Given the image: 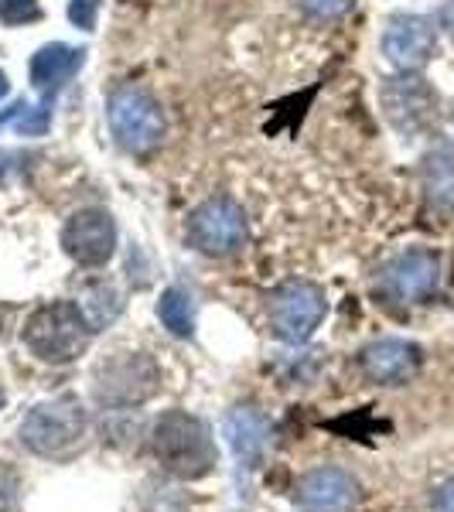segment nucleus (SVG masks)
<instances>
[{
  "label": "nucleus",
  "mask_w": 454,
  "mask_h": 512,
  "mask_svg": "<svg viewBox=\"0 0 454 512\" xmlns=\"http://www.w3.org/2000/svg\"><path fill=\"white\" fill-rule=\"evenodd\" d=\"M21 338L38 362L65 366V362H76L89 349L93 328H89V321L76 301H52L41 304L38 311H31V318L24 321Z\"/></svg>",
  "instance_id": "2"
},
{
  "label": "nucleus",
  "mask_w": 454,
  "mask_h": 512,
  "mask_svg": "<svg viewBox=\"0 0 454 512\" xmlns=\"http://www.w3.org/2000/svg\"><path fill=\"white\" fill-rule=\"evenodd\" d=\"M188 243L205 256H229L243 246L246 239V216L243 205L229 195L205 198L202 205L188 216L185 226Z\"/></svg>",
  "instance_id": "7"
},
{
  "label": "nucleus",
  "mask_w": 454,
  "mask_h": 512,
  "mask_svg": "<svg viewBox=\"0 0 454 512\" xmlns=\"http://www.w3.org/2000/svg\"><path fill=\"white\" fill-rule=\"evenodd\" d=\"M0 18L7 24L35 21L38 18V0H0Z\"/></svg>",
  "instance_id": "20"
},
{
  "label": "nucleus",
  "mask_w": 454,
  "mask_h": 512,
  "mask_svg": "<svg viewBox=\"0 0 454 512\" xmlns=\"http://www.w3.org/2000/svg\"><path fill=\"white\" fill-rule=\"evenodd\" d=\"M383 110L400 134H420L434 123L437 96L420 76H396L383 82Z\"/></svg>",
  "instance_id": "10"
},
{
  "label": "nucleus",
  "mask_w": 454,
  "mask_h": 512,
  "mask_svg": "<svg viewBox=\"0 0 454 512\" xmlns=\"http://www.w3.org/2000/svg\"><path fill=\"white\" fill-rule=\"evenodd\" d=\"M79 311L86 315L89 321V328L93 332H99L103 325H110L113 318L120 315V308H123V301H120V294L113 291L110 284H89L86 291L79 294Z\"/></svg>",
  "instance_id": "18"
},
{
  "label": "nucleus",
  "mask_w": 454,
  "mask_h": 512,
  "mask_svg": "<svg viewBox=\"0 0 454 512\" xmlns=\"http://www.w3.org/2000/svg\"><path fill=\"white\" fill-rule=\"evenodd\" d=\"M161 390V369L144 352H120L99 362L96 369V400L113 410H130L147 403Z\"/></svg>",
  "instance_id": "4"
},
{
  "label": "nucleus",
  "mask_w": 454,
  "mask_h": 512,
  "mask_svg": "<svg viewBox=\"0 0 454 512\" xmlns=\"http://www.w3.org/2000/svg\"><path fill=\"white\" fill-rule=\"evenodd\" d=\"M106 117L117 144L130 154H147L164 137V113L158 99L137 86H123L106 103Z\"/></svg>",
  "instance_id": "6"
},
{
  "label": "nucleus",
  "mask_w": 454,
  "mask_h": 512,
  "mask_svg": "<svg viewBox=\"0 0 454 512\" xmlns=\"http://www.w3.org/2000/svg\"><path fill=\"white\" fill-rule=\"evenodd\" d=\"M356 502H359L356 475L335 465L308 472L294 489V506L301 512H352Z\"/></svg>",
  "instance_id": "11"
},
{
  "label": "nucleus",
  "mask_w": 454,
  "mask_h": 512,
  "mask_svg": "<svg viewBox=\"0 0 454 512\" xmlns=\"http://www.w3.org/2000/svg\"><path fill=\"white\" fill-rule=\"evenodd\" d=\"M158 318L161 325L168 328L175 338H192L195 335V308H192V297L181 287H168L158 301Z\"/></svg>",
  "instance_id": "17"
},
{
  "label": "nucleus",
  "mask_w": 454,
  "mask_h": 512,
  "mask_svg": "<svg viewBox=\"0 0 454 512\" xmlns=\"http://www.w3.org/2000/svg\"><path fill=\"white\" fill-rule=\"evenodd\" d=\"M21 110H24V106L18 103V106H11V110H4V113H0V127H4V123H7V120H14V117H18V113H21Z\"/></svg>",
  "instance_id": "24"
},
{
  "label": "nucleus",
  "mask_w": 454,
  "mask_h": 512,
  "mask_svg": "<svg viewBox=\"0 0 454 512\" xmlns=\"http://www.w3.org/2000/svg\"><path fill=\"white\" fill-rule=\"evenodd\" d=\"M359 369L369 383L400 386L420 369V349L407 338H379L359 352Z\"/></svg>",
  "instance_id": "13"
},
{
  "label": "nucleus",
  "mask_w": 454,
  "mask_h": 512,
  "mask_svg": "<svg viewBox=\"0 0 454 512\" xmlns=\"http://www.w3.org/2000/svg\"><path fill=\"white\" fill-rule=\"evenodd\" d=\"M89 431L86 410L76 396H55L45 400L24 417L21 424V444L38 458H65L76 451L82 437Z\"/></svg>",
  "instance_id": "3"
},
{
  "label": "nucleus",
  "mask_w": 454,
  "mask_h": 512,
  "mask_svg": "<svg viewBox=\"0 0 454 512\" xmlns=\"http://www.w3.org/2000/svg\"><path fill=\"white\" fill-rule=\"evenodd\" d=\"M62 250L79 267H106L117 253V222L103 209H82L62 226Z\"/></svg>",
  "instance_id": "9"
},
{
  "label": "nucleus",
  "mask_w": 454,
  "mask_h": 512,
  "mask_svg": "<svg viewBox=\"0 0 454 512\" xmlns=\"http://www.w3.org/2000/svg\"><path fill=\"white\" fill-rule=\"evenodd\" d=\"M7 89H11V82H7V76L0 72V96H7Z\"/></svg>",
  "instance_id": "25"
},
{
  "label": "nucleus",
  "mask_w": 454,
  "mask_h": 512,
  "mask_svg": "<svg viewBox=\"0 0 454 512\" xmlns=\"http://www.w3.org/2000/svg\"><path fill=\"white\" fill-rule=\"evenodd\" d=\"M434 512H454V478L444 482L434 495Z\"/></svg>",
  "instance_id": "23"
},
{
  "label": "nucleus",
  "mask_w": 454,
  "mask_h": 512,
  "mask_svg": "<svg viewBox=\"0 0 454 512\" xmlns=\"http://www.w3.org/2000/svg\"><path fill=\"white\" fill-rule=\"evenodd\" d=\"M96 11H99V0H72L69 21L79 24V28H86V31H93L96 28Z\"/></svg>",
  "instance_id": "22"
},
{
  "label": "nucleus",
  "mask_w": 454,
  "mask_h": 512,
  "mask_svg": "<svg viewBox=\"0 0 454 512\" xmlns=\"http://www.w3.org/2000/svg\"><path fill=\"white\" fill-rule=\"evenodd\" d=\"M434 41H437L434 24L427 18H417V14H396V18L386 24L383 55L396 65V69L410 72V69H420V65L431 59Z\"/></svg>",
  "instance_id": "12"
},
{
  "label": "nucleus",
  "mask_w": 454,
  "mask_h": 512,
  "mask_svg": "<svg viewBox=\"0 0 454 512\" xmlns=\"http://www.w3.org/2000/svg\"><path fill=\"white\" fill-rule=\"evenodd\" d=\"M48 106L52 103H45V99H41V106H35V110H28V106H24L21 110V120H18V130L24 137H38V134H45V127H48Z\"/></svg>",
  "instance_id": "19"
},
{
  "label": "nucleus",
  "mask_w": 454,
  "mask_h": 512,
  "mask_svg": "<svg viewBox=\"0 0 454 512\" xmlns=\"http://www.w3.org/2000/svg\"><path fill=\"white\" fill-rule=\"evenodd\" d=\"M222 434H226L229 448H233L236 461H243L246 468H257L267 454L270 444V424L260 410L253 407H236L229 410L226 420H222Z\"/></svg>",
  "instance_id": "15"
},
{
  "label": "nucleus",
  "mask_w": 454,
  "mask_h": 512,
  "mask_svg": "<svg viewBox=\"0 0 454 512\" xmlns=\"http://www.w3.org/2000/svg\"><path fill=\"white\" fill-rule=\"evenodd\" d=\"M82 62H86V52H82V48L62 45V41L41 45L38 52L31 55V82H35L41 99L52 103L55 93H59L65 82L82 69Z\"/></svg>",
  "instance_id": "14"
},
{
  "label": "nucleus",
  "mask_w": 454,
  "mask_h": 512,
  "mask_svg": "<svg viewBox=\"0 0 454 512\" xmlns=\"http://www.w3.org/2000/svg\"><path fill=\"white\" fill-rule=\"evenodd\" d=\"M328 315L325 291L311 280H287L267 301L270 332L287 345H301L318 332V325Z\"/></svg>",
  "instance_id": "5"
},
{
  "label": "nucleus",
  "mask_w": 454,
  "mask_h": 512,
  "mask_svg": "<svg viewBox=\"0 0 454 512\" xmlns=\"http://www.w3.org/2000/svg\"><path fill=\"white\" fill-rule=\"evenodd\" d=\"M437 280H441V260L434 250H407L393 256L383 270H379L376 287L383 297L400 304H417L424 297L437 291Z\"/></svg>",
  "instance_id": "8"
},
{
  "label": "nucleus",
  "mask_w": 454,
  "mask_h": 512,
  "mask_svg": "<svg viewBox=\"0 0 454 512\" xmlns=\"http://www.w3.org/2000/svg\"><path fill=\"white\" fill-rule=\"evenodd\" d=\"M297 4L308 14H315V18H338V14L349 11L352 0H297Z\"/></svg>",
  "instance_id": "21"
},
{
  "label": "nucleus",
  "mask_w": 454,
  "mask_h": 512,
  "mask_svg": "<svg viewBox=\"0 0 454 512\" xmlns=\"http://www.w3.org/2000/svg\"><path fill=\"white\" fill-rule=\"evenodd\" d=\"M424 188L437 209H454V154L451 147H437L424 158Z\"/></svg>",
  "instance_id": "16"
},
{
  "label": "nucleus",
  "mask_w": 454,
  "mask_h": 512,
  "mask_svg": "<svg viewBox=\"0 0 454 512\" xmlns=\"http://www.w3.org/2000/svg\"><path fill=\"white\" fill-rule=\"evenodd\" d=\"M4 400H7V396H4V390H0V407H4Z\"/></svg>",
  "instance_id": "26"
},
{
  "label": "nucleus",
  "mask_w": 454,
  "mask_h": 512,
  "mask_svg": "<svg viewBox=\"0 0 454 512\" xmlns=\"http://www.w3.org/2000/svg\"><path fill=\"white\" fill-rule=\"evenodd\" d=\"M151 454L164 472L181 482H198L216 472L219 465L216 437L205 427V420L185 414V410H168L158 417L151 431Z\"/></svg>",
  "instance_id": "1"
}]
</instances>
